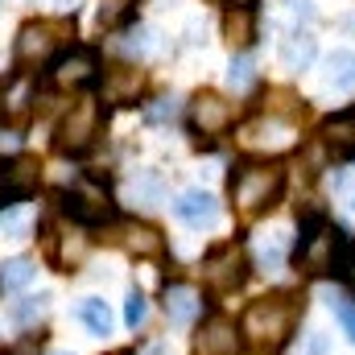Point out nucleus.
Returning a JSON list of instances; mask_svg holds the SVG:
<instances>
[{
    "label": "nucleus",
    "instance_id": "8",
    "mask_svg": "<svg viewBox=\"0 0 355 355\" xmlns=\"http://www.w3.org/2000/svg\"><path fill=\"white\" fill-rule=\"evenodd\" d=\"M37 190V162L29 157H4L0 162V211L21 207Z\"/></svg>",
    "mask_w": 355,
    "mask_h": 355
},
{
    "label": "nucleus",
    "instance_id": "17",
    "mask_svg": "<svg viewBox=\"0 0 355 355\" xmlns=\"http://www.w3.org/2000/svg\"><path fill=\"white\" fill-rule=\"evenodd\" d=\"M331 272H335V277H343V281H352V277H355V236H352V232H343V227H335V257H331Z\"/></svg>",
    "mask_w": 355,
    "mask_h": 355
},
{
    "label": "nucleus",
    "instance_id": "1",
    "mask_svg": "<svg viewBox=\"0 0 355 355\" xmlns=\"http://www.w3.org/2000/svg\"><path fill=\"white\" fill-rule=\"evenodd\" d=\"M297 314H302V297H297V293H268V297L252 302V306L244 310L240 335H244L261 355H277L289 343V335H293V327H297Z\"/></svg>",
    "mask_w": 355,
    "mask_h": 355
},
{
    "label": "nucleus",
    "instance_id": "14",
    "mask_svg": "<svg viewBox=\"0 0 355 355\" xmlns=\"http://www.w3.org/2000/svg\"><path fill=\"white\" fill-rule=\"evenodd\" d=\"M322 83L335 91H355V50H335L322 62Z\"/></svg>",
    "mask_w": 355,
    "mask_h": 355
},
{
    "label": "nucleus",
    "instance_id": "36",
    "mask_svg": "<svg viewBox=\"0 0 355 355\" xmlns=\"http://www.w3.org/2000/svg\"><path fill=\"white\" fill-rule=\"evenodd\" d=\"M116 355H124V352H116Z\"/></svg>",
    "mask_w": 355,
    "mask_h": 355
},
{
    "label": "nucleus",
    "instance_id": "28",
    "mask_svg": "<svg viewBox=\"0 0 355 355\" xmlns=\"http://www.w3.org/2000/svg\"><path fill=\"white\" fill-rule=\"evenodd\" d=\"M25 223H29L25 207H12L8 215H0V232H4V236H21V232H25Z\"/></svg>",
    "mask_w": 355,
    "mask_h": 355
},
{
    "label": "nucleus",
    "instance_id": "26",
    "mask_svg": "<svg viewBox=\"0 0 355 355\" xmlns=\"http://www.w3.org/2000/svg\"><path fill=\"white\" fill-rule=\"evenodd\" d=\"M257 257H261V265H265L268 272L285 265V244H281V236H268V240H261V252H257Z\"/></svg>",
    "mask_w": 355,
    "mask_h": 355
},
{
    "label": "nucleus",
    "instance_id": "22",
    "mask_svg": "<svg viewBox=\"0 0 355 355\" xmlns=\"http://www.w3.org/2000/svg\"><path fill=\"white\" fill-rule=\"evenodd\" d=\"M29 281H33V261H29V257H12V261L0 265V285H4V289H21V285H29Z\"/></svg>",
    "mask_w": 355,
    "mask_h": 355
},
{
    "label": "nucleus",
    "instance_id": "11",
    "mask_svg": "<svg viewBox=\"0 0 355 355\" xmlns=\"http://www.w3.org/2000/svg\"><path fill=\"white\" fill-rule=\"evenodd\" d=\"M194 355H240V331L227 318H207L194 335Z\"/></svg>",
    "mask_w": 355,
    "mask_h": 355
},
{
    "label": "nucleus",
    "instance_id": "20",
    "mask_svg": "<svg viewBox=\"0 0 355 355\" xmlns=\"http://www.w3.org/2000/svg\"><path fill=\"white\" fill-rule=\"evenodd\" d=\"M79 318H83V327H87L91 335H112V310H107V302H99V297H83V306H79Z\"/></svg>",
    "mask_w": 355,
    "mask_h": 355
},
{
    "label": "nucleus",
    "instance_id": "13",
    "mask_svg": "<svg viewBox=\"0 0 355 355\" xmlns=\"http://www.w3.org/2000/svg\"><path fill=\"white\" fill-rule=\"evenodd\" d=\"M198 314H202V302H198V293L190 285H170L166 289V318H170V327H190Z\"/></svg>",
    "mask_w": 355,
    "mask_h": 355
},
{
    "label": "nucleus",
    "instance_id": "18",
    "mask_svg": "<svg viewBox=\"0 0 355 355\" xmlns=\"http://www.w3.org/2000/svg\"><path fill=\"white\" fill-rule=\"evenodd\" d=\"M124 244H128V252H137V257H157L166 244H162V236L153 232V227H145V223H128L124 227Z\"/></svg>",
    "mask_w": 355,
    "mask_h": 355
},
{
    "label": "nucleus",
    "instance_id": "32",
    "mask_svg": "<svg viewBox=\"0 0 355 355\" xmlns=\"http://www.w3.org/2000/svg\"><path fill=\"white\" fill-rule=\"evenodd\" d=\"M141 355H170V352H166L162 343H153V347H145V352H141Z\"/></svg>",
    "mask_w": 355,
    "mask_h": 355
},
{
    "label": "nucleus",
    "instance_id": "15",
    "mask_svg": "<svg viewBox=\"0 0 355 355\" xmlns=\"http://www.w3.org/2000/svg\"><path fill=\"white\" fill-rule=\"evenodd\" d=\"M314 54H318V42H314V33H289L285 42H281V62L289 67V71H306L310 62H314Z\"/></svg>",
    "mask_w": 355,
    "mask_h": 355
},
{
    "label": "nucleus",
    "instance_id": "9",
    "mask_svg": "<svg viewBox=\"0 0 355 355\" xmlns=\"http://www.w3.org/2000/svg\"><path fill=\"white\" fill-rule=\"evenodd\" d=\"M207 281L219 289V293H232L244 277H248V261H244V252L236 248V244H223V248H215L211 257H207Z\"/></svg>",
    "mask_w": 355,
    "mask_h": 355
},
{
    "label": "nucleus",
    "instance_id": "35",
    "mask_svg": "<svg viewBox=\"0 0 355 355\" xmlns=\"http://www.w3.org/2000/svg\"><path fill=\"white\" fill-rule=\"evenodd\" d=\"M58 355H71V352H58Z\"/></svg>",
    "mask_w": 355,
    "mask_h": 355
},
{
    "label": "nucleus",
    "instance_id": "33",
    "mask_svg": "<svg viewBox=\"0 0 355 355\" xmlns=\"http://www.w3.org/2000/svg\"><path fill=\"white\" fill-rule=\"evenodd\" d=\"M232 8H252V0H227Z\"/></svg>",
    "mask_w": 355,
    "mask_h": 355
},
{
    "label": "nucleus",
    "instance_id": "4",
    "mask_svg": "<svg viewBox=\"0 0 355 355\" xmlns=\"http://www.w3.org/2000/svg\"><path fill=\"white\" fill-rule=\"evenodd\" d=\"M99 124H103V107H99V99H79V103H71V112L62 116V124H58V137H54V149L58 153H87L91 141L99 137Z\"/></svg>",
    "mask_w": 355,
    "mask_h": 355
},
{
    "label": "nucleus",
    "instance_id": "21",
    "mask_svg": "<svg viewBox=\"0 0 355 355\" xmlns=\"http://www.w3.org/2000/svg\"><path fill=\"white\" fill-rule=\"evenodd\" d=\"M132 12H137V0H99L95 25L99 29H120L124 21H132Z\"/></svg>",
    "mask_w": 355,
    "mask_h": 355
},
{
    "label": "nucleus",
    "instance_id": "19",
    "mask_svg": "<svg viewBox=\"0 0 355 355\" xmlns=\"http://www.w3.org/2000/svg\"><path fill=\"white\" fill-rule=\"evenodd\" d=\"M141 87V75L132 71V67H120V71H112L107 75V83H103V95L112 99V103H124V99H132Z\"/></svg>",
    "mask_w": 355,
    "mask_h": 355
},
{
    "label": "nucleus",
    "instance_id": "24",
    "mask_svg": "<svg viewBox=\"0 0 355 355\" xmlns=\"http://www.w3.org/2000/svg\"><path fill=\"white\" fill-rule=\"evenodd\" d=\"M331 310H335L343 335L355 343V297H347V293H331Z\"/></svg>",
    "mask_w": 355,
    "mask_h": 355
},
{
    "label": "nucleus",
    "instance_id": "6",
    "mask_svg": "<svg viewBox=\"0 0 355 355\" xmlns=\"http://www.w3.org/2000/svg\"><path fill=\"white\" fill-rule=\"evenodd\" d=\"M50 83L62 91L71 87H95L99 83V54L91 50V46H71V50H62L54 62H50Z\"/></svg>",
    "mask_w": 355,
    "mask_h": 355
},
{
    "label": "nucleus",
    "instance_id": "10",
    "mask_svg": "<svg viewBox=\"0 0 355 355\" xmlns=\"http://www.w3.org/2000/svg\"><path fill=\"white\" fill-rule=\"evenodd\" d=\"M174 211H178V219H182L186 227H194V232H211V227L219 223V202H215V194H207V190H186L174 202Z\"/></svg>",
    "mask_w": 355,
    "mask_h": 355
},
{
    "label": "nucleus",
    "instance_id": "27",
    "mask_svg": "<svg viewBox=\"0 0 355 355\" xmlns=\"http://www.w3.org/2000/svg\"><path fill=\"white\" fill-rule=\"evenodd\" d=\"M145 314H149V302H145V293H141V289H132V293H128V306H124V322L137 331V327L145 322Z\"/></svg>",
    "mask_w": 355,
    "mask_h": 355
},
{
    "label": "nucleus",
    "instance_id": "29",
    "mask_svg": "<svg viewBox=\"0 0 355 355\" xmlns=\"http://www.w3.org/2000/svg\"><path fill=\"white\" fill-rule=\"evenodd\" d=\"M174 116H178V103H174V99H153V103L145 107V120H153V124L174 120Z\"/></svg>",
    "mask_w": 355,
    "mask_h": 355
},
{
    "label": "nucleus",
    "instance_id": "23",
    "mask_svg": "<svg viewBox=\"0 0 355 355\" xmlns=\"http://www.w3.org/2000/svg\"><path fill=\"white\" fill-rule=\"evenodd\" d=\"M46 302H50V297H25V302H17V306H12V322H17L21 331H29V327L46 314Z\"/></svg>",
    "mask_w": 355,
    "mask_h": 355
},
{
    "label": "nucleus",
    "instance_id": "7",
    "mask_svg": "<svg viewBox=\"0 0 355 355\" xmlns=\"http://www.w3.org/2000/svg\"><path fill=\"white\" fill-rule=\"evenodd\" d=\"M232 120H236V112H232V103H227L223 95H215V91H198V95H194V103H190V124H194L198 137L215 141V137H223V132L232 128Z\"/></svg>",
    "mask_w": 355,
    "mask_h": 355
},
{
    "label": "nucleus",
    "instance_id": "30",
    "mask_svg": "<svg viewBox=\"0 0 355 355\" xmlns=\"http://www.w3.org/2000/svg\"><path fill=\"white\" fill-rule=\"evenodd\" d=\"M145 50H149V29L137 25V29L128 33V42H124V54H145Z\"/></svg>",
    "mask_w": 355,
    "mask_h": 355
},
{
    "label": "nucleus",
    "instance_id": "3",
    "mask_svg": "<svg viewBox=\"0 0 355 355\" xmlns=\"http://www.w3.org/2000/svg\"><path fill=\"white\" fill-rule=\"evenodd\" d=\"M67 33H71L67 21H29V25H21V33H17V71L21 75H25V67H46L50 71V62L62 50H71Z\"/></svg>",
    "mask_w": 355,
    "mask_h": 355
},
{
    "label": "nucleus",
    "instance_id": "12",
    "mask_svg": "<svg viewBox=\"0 0 355 355\" xmlns=\"http://www.w3.org/2000/svg\"><path fill=\"white\" fill-rule=\"evenodd\" d=\"M322 145H327L335 157H355V107L335 112V116L322 124Z\"/></svg>",
    "mask_w": 355,
    "mask_h": 355
},
{
    "label": "nucleus",
    "instance_id": "31",
    "mask_svg": "<svg viewBox=\"0 0 355 355\" xmlns=\"http://www.w3.org/2000/svg\"><path fill=\"white\" fill-rule=\"evenodd\" d=\"M285 4H289V12H293V17H306V21L314 17V4H310V0H285Z\"/></svg>",
    "mask_w": 355,
    "mask_h": 355
},
{
    "label": "nucleus",
    "instance_id": "16",
    "mask_svg": "<svg viewBox=\"0 0 355 355\" xmlns=\"http://www.w3.org/2000/svg\"><path fill=\"white\" fill-rule=\"evenodd\" d=\"M223 37L232 46H248L257 37V25H252V8H227L223 17Z\"/></svg>",
    "mask_w": 355,
    "mask_h": 355
},
{
    "label": "nucleus",
    "instance_id": "2",
    "mask_svg": "<svg viewBox=\"0 0 355 355\" xmlns=\"http://www.w3.org/2000/svg\"><path fill=\"white\" fill-rule=\"evenodd\" d=\"M285 190V170L281 166H240L232 174V198L244 215L268 211Z\"/></svg>",
    "mask_w": 355,
    "mask_h": 355
},
{
    "label": "nucleus",
    "instance_id": "34",
    "mask_svg": "<svg viewBox=\"0 0 355 355\" xmlns=\"http://www.w3.org/2000/svg\"><path fill=\"white\" fill-rule=\"evenodd\" d=\"M352 207H355V194H352Z\"/></svg>",
    "mask_w": 355,
    "mask_h": 355
},
{
    "label": "nucleus",
    "instance_id": "5",
    "mask_svg": "<svg viewBox=\"0 0 355 355\" xmlns=\"http://www.w3.org/2000/svg\"><path fill=\"white\" fill-rule=\"evenodd\" d=\"M62 215H71L75 223H83V227H99V223H112L116 219V207L107 202V194H103V182L99 178H91V182H79V186H71V190H62Z\"/></svg>",
    "mask_w": 355,
    "mask_h": 355
},
{
    "label": "nucleus",
    "instance_id": "25",
    "mask_svg": "<svg viewBox=\"0 0 355 355\" xmlns=\"http://www.w3.org/2000/svg\"><path fill=\"white\" fill-rule=\"evenodd\" d=\"M252 71H257V67H252V58H248V54H240V58H232V67H227V83H232L236 91L252 87V79H257Z\"/></svg>",
    "mask_w": 355,
    "mask_h": 355
}]
</instances>
